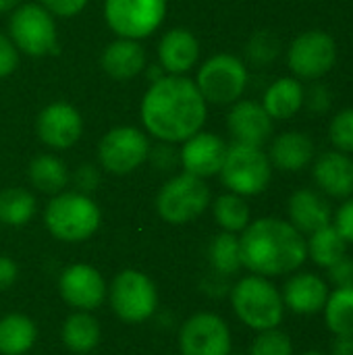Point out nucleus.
Segmentation results:
<instances>
[{"label":"nucleus","instance_id":"nucleus-1","mask_svg":"<svg viewBox=\"0 0 353 355\" xmlns=\"http://www.w3.org/2000/svg\"><path fill=\"white\" fill-rule=\"evenodd\" d=\"M146 133L158 141L183 144L202 131L208 104L193 79L185 75H164L150 83L139 106Z\"/></svg>","mask_w":353,"mask_h":355},{"label":"nucleus","instance_id":"nucleus-2","mask_svg":"<svg viewBox=\"0 0 353 355\" xmlns=\"http://www.w3.org/2000/svg\"><path fill=\"white\" fill-rule=\"evenodd\" d=\"M239 252L241 266L266 279L291 275L308 260L306 235L277 216L252 220L241 231Z\"/></svg>","mask_w":353,"mask_h":355},{"label":"nucleus","instance_id":"nucleus-3","mask_svg":"<svg viewBox=\"0 0 353 355\" xmlns=\"http://www.w3.org/2000/svg\"><path fill=\"white\" fill-rule=\"evenodd\" d=\"M229 297L235 316L256 333L279 329L285 318L283 295L277 285L266 277H243L231 287Z\"/></svg>","mask_w":353,"mask_h":355},{"label":"nucleus","instance_id":"nucleus-4","mask_svg":"<svg viewBox=\"0 0 353 355\" xmlns=\"http://www.w3.org/2000/svg\"><path fill=\"white\" fill-rule=\"evenodd\" d=\"M102 223V212L98 204L79 191H60L52 196L44 210V225L52 237L79 243L89 239Z\"/></svg>","mask_w":353,"mask_h":355},{"label":"nucleus","instance_id":"nucleus-5","mask_svg":"<svg viewBox=\"0 0 353 355\" xmlns=\"http://www.w3.org/2000/svg\"><path fill=\"white\" fill-rule=\"evenodd\" d=\"M8 37L27 56H50L58 52V29L54 15L40 2L19 4L8 19Z\"/></svg>","mask_w":353,"mask_h":355},{"label":"nucleus","instance_id":"nucleus-6","mask_svg":"<svg viewBox=\"0 0 353 355\" xmlns=\"http://www.w3.org/2000/svg\"><path fill=\"white\" fill-rule=\"evenodd\" d=\"M218 175L231 193L250 198L266 191L273 179V164L262 148L233 141L227 148V156Z\"/></svg>","mask_w":353,"mask_h":355},{"label":"nucleus","instance_id":"nucleus-7","mask_svg":"<svg viewBox=\"0 0 353 355\" xmlns=\"http://www.w3.org/2000/svg\"><path fill=\"white\" fill-rule=\"evenodd\" d=\"M250 81L248 64L235 54H214L202 62L196 75V85L206 104L231 106L241 100Z\"/></svg>","mask_w":353,"mask_h":355},{"label":"nucleus","instance_id":"nucleus-8","mask_svg":"<svg viewBox=\"0 0 353 355\" xmlns=\"http://www.w3.org/2000/svg\"><path fill=\"white\" fill-rule=\"evenodd\" d=\"M210 206V187L204 179L181 173L171 177L156 196V210L162 220L171 225H185L196 220Z\"/></svg>","mask_w":353,"mask_h":355},{"label":"nucleus","instance_id":"nucleus-9","mask_svg":"<svg viewBox=\"0 0 353 355\" xmlns=\"http://www.w3.org/2000/svg\"><path fill=\"white\" fill-rule=\"evenodd\" d=\"M337 62V42L325 29L302 31L287 48V67L300 81H318Z\"/></svg>","mask_w":353,"mask_h":355},{"label":"nucleus","instance_id":"nucleus-10","mask_svg":"<svg viewBox=\"0 0 353 355\" xmlns=\"http://www.w3.org/2000/svg\"><path fill=\"white\" fill-rule=\"evenodd\" d=\"M112 312L129 324L146 322L158 308V291L152 279L139 270H123L108 289Z\"/></svg>","mask_w":353,"mask_h":355},{"label":"nucleus","instance_id":"nucleus-11","mask_svg":"<svg viewBox=\"0 0 353 355\" xmlns=\"http://www.w3.org/2000/svg\"><path fill=\"white\" fill-rule=\"evenodd\" d=\"M166 17V0H104V19L117 37L144 40Z\"/></svg>","mask_w":353,"mask_h":355},{"label":"nucleus","instance_id":"nucleus-12","mask_svg":"<svg viewBox=\"0 0 353 355\" xmlns=\"http://www.w3.org/2000/svg\"><path fill=\"white\" fill-rule=\"evenodd\" d=\"M150 148L148 133L131 125H121L100 139L98 162L110 175H129L148 160Z\"/></svg>","mask_w":353,"mask_h":355},{"label":"nucleus","instance_id":"nucleus-13","mask_svg":"<svg viewBox=\"0 0 353 355\" xmlns=\"http://www.w3.org/2000/svg\"><path fill=\"white\" fill-rule=\"evenodd\" d=\"M231 345L229 324L212 312L193 314L179 329L181 355H229Z\"/></svg>","mask_w":353,"mask_h":355},{"label":"nucleus","instance_id":"nucleus-14","mask_svg":"<svg viewBox=\"0 0 353 355\" xmlns=\"http://www.w3.org/2000/svg\"><path fill=\"white\" fill-rule=\"evenodd\" d=\"M35 133L44 146L52 150H67L81 139L83 116L69 102H52L40 110L35 119Z\"/></svg>","mask_w":353,"mask_h":355},{"label":"nucleus","instance_id":"nucleus-15","mask_svg":"<svg viewBox=\"0 0 353 355\" xmlns=\"http://www.w3.org/2000/svg\"><path fill=\"white\" fill-rule=\"evenodd\" d=\"M58 291L62 300L79 312L100 308L108 295L104 277L89 264H73L64 268L58 279Z\"/></svg>","mask_w":353,"mask_h":355},{"label":"nucleus","instance_id":"nucleus-16","mask_svg":"<svg viewBox=\"0 0 353 355\" xmlns=\"http://www.w3.org/2000/svg\"><path fill=\"white\" fill-rule=\"evenodd\" d=\"M227 141L210 131H198L179 148V160L185 173L208 179L221 173L227 156Z\"/></svg>","mask_w":353,"mask_h":355},{"label":"nucleus","instance_id":"nucleus-17","mask_svg":"<svg viewBox=\"0 0 353 355\" xmlns=\"http://www.w3.org/2000/svg\"><path fill=\"white\" fill-rule=\"evenodd\" d=\"M331 293V285L316 272L310 270H295L285 281L281 291L285 310L298 316H316L322 314L327 297Z\"/></svg>","mask_w":353,"mask_h":355},{"label":"nucleus","instance_id":"nucleus-18","mask_svg":"<svg viewBox=\"0 0 353 355\" xmlns=\"http://www.w3.org/2000/svg\"><path fill=\"white\" fill-rule=\"evenodd\" d=\"M273 119L260 102L237 100L227 114V129L235 144L262 148L273 135Z\"/></svg>","mask_w":353,"mask_h":355},{"label":"nucleus","instance_id":"nucleus-19","mask_svg":"<svg viewBox=\"0 0 353 355\" xmlns=\"http://www.w3.org/2000/svg\"><path fill=\"white\" fill-rule=\"evenodd\" d=\"M312 177L325 198L347 200L353 196V158L350 154L329 150L312 164Z\"/></svg>","mask_w":353,"mask_h":355},{"label":"nucleus","instance_id":"nucleus-20","mask_svg":"<svg viewBox=\"0 0 353 355\" xmlns=\"http://www.w3.org/2000/svg\"><path fill=\"white\" fill-rule=\"evenodd\" d=\"M200 60V42L185 27L169 29L158 42V64L166 75H185Z\"/></svg>","mask_w":353,"mask_h":355},{"label":"nucleus","instance_id":"nucleus-21","mask_svg":"<svg viewBox=\"0 0 353 355\" xmlns=\"http://www.w3.org/2000/svg\"><path fill=\"white\" fill-rule=\"evenodd\" d=\"M287 220L302 233L310 235L333 223V210L327 198L314 189H298L287 200Z\"/></svg>","mask_w":353,"mask_h":355},{"label":"nucleus","instance_id":"nucleus-22","mask_svg":"<svg viewBox=\"0 0 353 355\" xmlns=\"http://www.w3.org/2000/svg\"><path fill=\"white\" fill-rule=\"evenodd\" d=\"M316 146L304 131H285L270 141L268 160L283 173H300L314 162Z\"/></svg>","mask_w":353,"mask_h":355},{"label":"nucleus","instance_id":"nucleus-23","mask_svg":"<svg viewBox=\"0 0 353 355\" xmlns=\"http://www.w3.org/2000/svg\"><path fill=\"white\" fill-rule=\"evenodd\" d=\"M146 64L148 56L141 42L129 37H117L104 48L100 56L102 71L117 81H129L137 77L139 73H144Z\"/></svg>","mask_w":353,"mask_h":355},{"label":"nucleus","instance_id":"nucleus-24","mask_svg":"<svg viewBox=\"0 0 353 355\" xmlns=\"http://www.w3.org/2000/svg\"><path fill=\"white\" fill-rule=\"evenodd\" d=\"M304 96L306 89L300 79H295L293 75L279 77L266 87L260 104L273 121H287L304 108Z\"/></svg>","mask_w":353,"mask_h":355},{"label":"nucleus","instance_id":"nucleus-25","mask_svg":"<svg viewBox=\"0 0 353 355\" xmlns=\"http://www.w3.org/2000/svg\"><path fill=\"white\" fill-rule=\"evenodd\" d=\"M27 177H29V183L37 191L56 196V193L64 191V187L69 183V168L58 156L40 154L29 162Z\"/></svg>","mask_w":353,"mask_h":355},{"label":"nucleus","instance_id":"nucleus-26","mask_svg":"<svg viewBox=\"0 0 353 355\" xmlns=\"http://www.w3.org/2000/svg\"><path fill=\"white\" fill-rule=\"evenodd\" d=\"M306 248H308V258L318 266L329 270L333 264H337L341 258L347 256V241L341 237V233L331 225L314 231L308 235L306 239Z\"/></svg>","mask_w":353,"mask_h":355},{"label":"nucleus","instance_id":"nucleus-27","mask_svg":"<svg viewBox=\"0 0 353 355\" xmlns=\"http://www.w3.org/2000/svg\"><path fill=\"white\" fill-rule=\"evenodd\" d=\"M102 339L100 322L89 312H75L62 324V343L73 354H89Z\"/></svg>","mask_w":353,"mask_h":355},{"label":"nucleus","instance_id":"nucleus-28","mask_svg":"<svg viewBox=\"0 0 353 355\" xmlns=\"http://www.w3.org/2000/svg\"><path fill=\"white\" fill-rule=\"evenodd\" d=\"M37 339L35 322L25 314H8L0 320V355L27 354Z\"/></svg>","mask_w":353,"mask_h":355},{"label":"nucleus","instance_id":"nucleus-29","mask_svg":"<svg viewBox=\"0 0 353 355\" xmlns=\"http://www.w3.org/2000/svg\"><path fill=\"white\" fill-rule=\"evenodd\" d=\"M322 316L333 337H353V287H333Z\"/></svg>","mask_w":353,"mask_h":355},{"label":"nucleus","instance_id":"nucleus-30","mask_svg":"<svg viewBox=\"0 0 353 355\" xmlns=\"http://www.w3.org/2000/svg\"><path fill=\"white\" fill-rule=\"evenodd\" d=\"M35 196L23 187H8L0 191V223L6 227H23L35 214Z\"/></svg>","mask_w":353,"mask_h":355},{"label":"nucleus","instance_id":"nucleus-31","mask_svg":"<svg viewBox=\"0 0 353 355\" xmlns=\"http://www.w3.org/2000/svg\"><path fill=\"white\" fill-rule=\"evenodd\" d=\"M212 214L216 225L227 233H241L252 223V212L246 198L237 193H223L212 204Z\"/></svg>","mask_w":353,"mask_h":355},{"label":"nucleus","instance_id":"nucleus-32","mask_svg":"<svg viewBox=\"0 0 353 355\" xmlns=\"http://www.w3.org/2000/svg\"><path fill=\"white\" fill-rule=\"evenodd\" d=\"M208 260L212 266V272L223 275V277H233L237 275L241 266V252H239V237L235 233H218L212 237L208 245Z\"/></svg>","mask_w":353,"mask_h":355},{"label":"nucleus","instance_id":"nucleus-33","mask_svg":"<svg viewBox=\"0 0 353 355\" xmlns=\"http://www.w3.org/2000/svg\"><path fill=\"white\" fill-rule=\"evenodd\" d=\"M279 54H281V42L268 29L256 31L246 46V56L256 67H266V64L275 62Z\"/></svg>","mask_w":353,"mask_h":355},{"label":"nucleus","instance_id":"nucleus-34","mask_svg":"<svg viewBox=\"0 0 353 355\" xmlns=\"http://www.w3.org/2000/svg\"><path fill=\"white\" fill-rule=\"evenodd\" d=\"M250 355H293V341L281 329H268L258 333L254 339Z\"/></svg>","mask_w":353,"mask_h":355},{"label":"nucleus","instance_id":"nucleus-35","mask_svg":"<svg viewBox=\"0 0 353 355\" xmlns=\"http://www.w3.org/2000/svg\"><path fill=\"white\" fill-rule=\"evenodd\" d=\"M329 139L337 152L353 156V108H343L331 119Z\"/></svg>","mask_w":353,"mask_h":355},{"label":"nucleus","instance_id":"nucleus-36","mask_svg":"<svg viewBox=\"0 0 353 355\" xmlns=\"http://www.w3.org/2000/svg\"><path fill=\"white\" fill-rule=\"evenodd\" d=\"M148 160L160 173H171L177 166H181L179 148L175 144H169V141H158L156 146H152L150 148V154H148Z\"/></svg>","mask_w":353,"mask_h":355},{"label":"nucleus","instance_id":"nucleus-37","mask_svg":"<svg viewBox=\"0 0 353 355\" xmlns=\"http://www.w3.org/2000/svg\"><path fill=\"white\" fill-rule=\"evenodd\" d=\"M304 106H308L310 112L314 114H325L333 106V92L325 83H314L310 89H306L304 96Z\"/></svg>","mask_w":353,"mask_h":355},{"label":"nucleus","instance_id":"nucleus-38","mask_svg":"<svg viewBox=\"0 0 353 355\" xmlns=\"http://www.w3.org/2000/svg\"><path fill=\"white\" fill-rule=\"evenodd\" d=\"M73 185H75V191L79 193H94L100 185V168L92 162H83L77 166V171L73 173Z\"/></svg>","mask_w":353,"mask_h":355},{"label":"nucleus","instance_id":"nucleus-39","mask_svg":"<svg viewBox=\"0 0 353 355\" xmlns=\"http://www.w3.org/2000/svg\"><path fill=\"white\" fill-rule=\"evenodd\" d=\"M333 227L341 233L347 245H353V196L341 200V206L333 212Z\"/></svg>","mask_w":353,"mask_h":355},{"label":"nucleus","instance_id":"nucleus-40","mask_svg":"<svg viewBox=\"0 0 353 355\" xmlns=\"http://www.w3.org/2000/svg\"><path fill=\"white\" fill-rule=\"evenodd\" d=\"M19 67V50L8 35L0 31V79L15 73Z\"/></svg>","mask_w":353,"mask_h":355},{"label":"nucleus","instance_id":"nucleus-41","mask_svg":"<svg viewBox=\"0 0 353 355\" xmlns=\"http://www.w3.org/2000/svg\"><path fill=\"white\" fill-rule=\"evenodd\" d=\"M329 281L333 287H353V258L345 256L337 264H333L329 270Z\"/></svg>","mask_w":353,"mask_h":355},{"label":"nucleus","instance_id":"nucleus-42","mask_svg":"<svg viewBox=\"0 0 353 355\" xmlns=\"http://www.w3.org/2000/svg\"><path fill=\"white\" fill-rule=\"evenodd\" d=\"M37 2L54 17H64V19L79 15L87 4V0H37Z\"/></svg>","mask_w":353,"mask_h":355},{"label":"nucleus","instance_id":"nucleus-43","mask_svg":"<svg viewBox=\"0 0 353 355\" xmlns=\"http://www.w3.org/2000/svg\"><path fill=\"white\" fill-rule=\"evenodd\" d=\"M19 279V266L12 258L0 256V291H6Z\"/></svg>","mask_w":353,"mask_h":355},{"label":"nucleus","instance_id":"nucleus-44","mask_svg":"<svg viewBox=\"0 0 353 355\" xmlns=\"http://www.w3.org/2000/svg\"><path fill=\"white\" fill-rule=\"evenodd\" d=\"M227 279H229V277H223V275L212 272V275L202 283V287H204V291H206L208 295H212V297H225V295H229V291H231Z\"/></svg>","mask_w":353,"mask_h":355},{"label":"nucleus","instance_id":"nucleus-45","mask_svg":"<svg viewBox=\"0 0 353 355\" xmlns=\"http://www.w3.org/2000/svg\"><path fill=\"white\" fill-rule=\"evenodd\" d=\"M329 355H353V337H335Z\"/></svg>","mask_w":353,"mask_h":355},{"label":"nucleus","instance_id":"nucleus-46","mask_svg":"<svg viewBox=\"0 0 353 355\" xmlns=\"http://www.w3.org/2000/svg\"><path fill=\"white\" fill-rule=\"evenodd\" d=\"M144 73H146V77H148V81L150 83H154V81H158V79H162L166 73H164V69L156 62V64H146V69H144Z\"/></svg>","mask_w":353,"mask_h":355},{"label":"nucleus","instance_id":"nucleus-47","mask_svg":"<svg viewBox=\"0 0 353 355\" xmlns=\"http://www.w3.org/2000/svg\"><path fill=\"white\" fill-rule=\"evenodd\" d=\"M19 4H21V0H0V15L2 12H12Z\"/></svg>","mask_w":353,"mask_h":355},{"label":"nucleus","instance_id":"nucleus-48","mask_svg":"<svg viewBox=\"0 0 353 355\" xmlns=\"http://www.w3.org/2000/svg\"><path fill=\"white\" fill-rule=\"evenodd\" d=\"M300 355H327V354H322V352H318V349H310V352H304V354H300Z\"/></svg>","mask_w":353,"mask_h":355},{"label":"nucleus","instance_id":"nucleus-49","mask_svg":"<svg viewBox=\"0 0 353 355\" xmlns=\"http://www.w3.org/2000/svg\"><path fill=\"white\" fill-rule=\"evenodd\" d=\"M229 355H241V354H229Z\"/></svg>","mask_w":353,"mask_h":355}]
</instances>
